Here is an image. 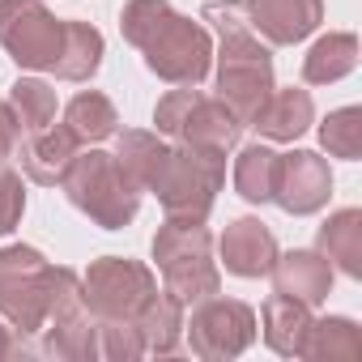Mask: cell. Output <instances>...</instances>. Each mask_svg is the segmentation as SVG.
Here are the masks:
<instances>
[{
  "mask_svg": "<svg viewBox=\"0 0 362 362\" xmlns=\"http://www.w3.org/2000/svg\"><path fill=\"white\" fill-rule=\"evenodd\" d=\"M124 39L145 56L149 73L170 86H201L214 64V39L201 22L175 13L166 0H128L119 13Z\"/></svg>",
  "mask_w": 362,
  "mask_h": 362,
  "instance_id": "1",
  "label": "cell"
},
{
  "mask_svg": "<svg viewBox=\"0 0 362 362\" xmlns=\"http://www.w3.org/2000/svg\"><path fill=\"white\" fill-rule=\"evenodd\" d=\"M60 188L103 230L128 226L136 218V205H141V188L128 179V170L115 162V153H103V149H86V153L77 149L69 170L60 175Z\"/></svg>",
  "mask_w": 362,
  "mask_h": 362,
  "instance_id": "2",
  "label": "cell"
},
{
  "mask_svg": "<svg viewBox=\"0 0 362 362\" xmlns=\"http://www.w3.org/2000/svg\"><path fill=\"white\" fill-rule=\"evenodd\" d=\"M153 260L162 269L166 290L179 303H201L222 290V273L214 264V239L205 222H170L153 235Z\"/></svg>",
  "mask_w": 362,
  "mask_h": 362,
  "instance_id": "3",
  "label": "cell"
},
{
  "mask_svg": "<svg viewBox=\"0 0 362 362\" xmlns=\"http://www.w3.org/2000/svg\"><path fill=\"white\" fill-rule=\"evenodd\" d=\"M222 179H226V153L179 145L166 153V166L149 192H158L170 222H205L218 201Z\"/></svg>",
  "mask_w": 362,
  "mask_h": 362,
  "instance_id": "4",
  "label": "cell"
},
{
  "mask_svg": "<svg viewBox=\"0 0 362 362\" xmlns=\"http://www.w3.org/2000/svg\"><path fill=\"white\" fill-rule=\"evenodd\" d=\"M153 124H158L162 136H175L179 145L218 149V153H230L239 145V132H243L239 115L222 98H205L197 86L170 90L166 98H158Z\"/></svg>",
  "mask_w": 362,
  "mask_h": 362,
  "instance_id": "5",
  "label": "cell"
},
{
  "mask_svg": "<svg viewBox=\"0 0 362 362\" xmlns=\"http://www.w3.org/2000/svg\"><path fill=\"white\" fill-rule=\"evenodd\" d=\"M273 94V56L256 39V30H230L222 35L218 52V98L239 115L243 128L260 115V107Z\"/></svg>",
  "mask_w": 362,
  "mask_h": 362,
  "instance_id": "6",
  "label": "cell"
},
{
  "mask_svg": "<svg viewBox=\"0 0 362 362\" xmlns=\"http://www.w3.org/2000/svg\"><path fill=\"white\" fill-rule=\"evenodd\" d=\"M56 269L26 243L0 247V315L13 324L18 337H30L47 324Z\"/></svg>",
  "mask_w": 362,
  "mask_h": 362,
  "instance_id": "7",
  "label": "cell"
},
{
  "mask_svg": "<svg viewBox=\"0 0 362 362\" xmlns=\"http://www.w3.org/2000/svg\"><path fill=\"white\" fill-rule=\"evenodd\" d=\"M158 290L153 273L128 256H103L81 277V298L98 320H136V311Z\"/></svg>",
  "mask_w": 362,
  "mask_h": 362,
  "instance_id": "8",
  "label": "cell"
},
{
  "mask_svg": "<svg viewBox=\"0 0 362 362\" xmlns=\"http://www.w3.org/2000/svg\"><path fill=\"white\" fill-rule=\"evenodd\" d=\"M64 22L43 0H0V47L22 69H52L60 56Z\"/></svg>",
  "mask_w": 362,
  "mask_h": 362,
  "instance_id": "9",
  "label": "cell"
},
{
  "mask_svg": "<svg viewBox=\"0 0 362 362\" xmlns=\"http://www.w3.org/2000/svg\"><path fill=\"white\" fill-rule=\"evenodd\" d=\"M188 328V341H192V354L205 358V362H222V358H239L252 341H256V311L239 298H201L197 311H192V324Z\"/></svg>",
  "mask_w": 362,
  "mask_h": 362,
  "instance_id": "10",
  "label": "cell"
},
{
  "mask_svg": "<svg viewBox=\"0 0 362 362\" xmlns=\"http://www.w3.org/2000/svg\"><path fill=\"white\" fill-rule=\"evenodd\" d=\"M332 197V175H328V162L311 149H294V153H281V166H277V188H273V201L303 218V214H315L324 209Z\"/></svg>",
  "mask_w": 362,
  "mask_h": 362,
  "instance_id": "11",
  "label": "cell"
},
{
  "mask_svg": "<svg viewBox=\"0 0 362 362\" xmlns=\"http://www.w3.org/2000/svg\"><path fill=\"white\" fill-rule=\"evenodd\" d=\"M47 341L43 349L52 358H69V362H90L98 358V315L86 307L81 294H73L69 303H60L52 315H47Z\"/></svg>",
  "mask_w": 362,
  "mask_h": 362,
  "instance_id": "12",
  "label": "cell"
},
{
  "mask_svg": "<svg viewBox=\"0 0 362 362\" xmlns=\"http://www.w3.org/2000/svg\"><path fill=\"white\" fill-rule=\"evenodd\" d=\"M247 18L256 35L286 47L307 39L324 22V0H247Z\"/></svg>",
  "mask_w": 362,
  "mask_h": 362,
  "instance_id": "13",
  "label": "cell"
},
{
  "mask_svg": "<svg viewBox=\"0 0 362 362\" xmlns=\"http://www.w3.org/2000/svg\"><path fill=\"white\" fill-rule=\"evenodd\" d=\"M77 136L60 124V128H39V132H22V141H18V149H13V158L22 162V170H26V179H35V184H60V175L69 170V162H73V153H77Z\"/></svg>",
  "mask_w": 362,
  "mask_h": 362,
  "instance_id": "14",
  "label": "cell"
},
{
  "mask_svg": "<svg viewBox=\"0 0 362 362\" xmlns=\"http://www.w3.org/2000/svg\"><path fill=\"white\" fill-rule=\"evenodd\" d=\"M277 260V239L260 218H239L222 235V264L235 277H264Z\"/></svg>",
  "mask_w": 362,
  "mask_h": 362,
  "instance_id": "15",
  "label": "cell"
},
{
  "mask_svg": "<svg viewBox=\"0 0 362 362\" xmlns=\"http://www.w3.org/2000/svg\"><path fill=\"white\" fill-rule=\"evenodd\" d=\"M273 294H286V298H298L307 307L324 303L328 290H332V264L320 256V252H277L273 260Z\"/></svg>",
  "mask_w": 362,
  "mask_h": 362,
  "instance_id": "16",
  "label": "cell"
},
{
  "mask_svg": "<svg viewBox=\"0 0 362 362\" xmlns=\"http://www.w3.org/2000/svg\"><path fill=\"white\" fill-rule=\"evenodd\" d=\"M311 119H315L311 94L290 86V90H273L269 94V103L260 107V115L252 119V128L260 136H269V141H294V136H303L311 128Z\"/></svg>",
  "mask_w": 362,
  "mask_h": 362,
  "instance_id": "17",
  "label": "cell"
},
{
  "mask_svg": "<svg viewBox=\"0 0 362 362\" xmlns=\"http://www.w3.org/2000/svg\"><path fill=\"white\" fill-rule=\"evenodd\" d=\"M136 332L145 341V354H170L184 341V303L170 290H153L149 303L136 311Z\"/></svg>",
  "mask_w": 362,
  "mask_h": 362,
  "instance_id": "18",
  "label": "cell"
},
{
  "mask_svg": "<svg viewBox=\"0 0 362 362\" xmlns=\"http://www.w3.org/2000/svg\"><path fill=\"white\" fill-rule=\"evenodd\" d=\"M298 358H311V362H358L362 358V328L354 320H345V315L311 320Z\"/></svg>",
  "mask_w": 362,
  "mask_h": 362,
  "instance_id": "19",
  "label": "cell"
},
{
  "mask_svg": "<svg viewBox=\"0 0 362 362\" xmlns=\"http://www.w3.org/2000/svg\"><path fill=\"white\" fill-rule=\"evenodd\" d=\"M320 256L345 277H362V209H341L320 226Z\"/></svg>",
  "mask_w": 362,
  "mask_h": 362,
  "instance_id": "20",
  "label": "cell"
},
{
  "mask_svg": "<svg viewBox=\"0 0 362 362\" xmlns=\"http://www.w3.org/2000/svg\"><path fill=\"white\" fill-rule=\"evenodd\" d=\"M103 64V35L90 22H64V39H60V56L52 64V73L60 81H90Z\"/></svg>",
  "mask_w": 362,
  "mask_h": 362,
  "instance_id": "21",
  "label": "cell"
},
{
  "mask_svg": "<svg viewBox=\"0 0 362 362\" xmlns=\"http://www.w3.org/2000/svg\"><path fill=\"white\" fill-rule=\"evenodd\" d=\"M166 153H170V145L162 136H153V132H119L115 136V162L128 170V179L141 192H149L158 184V175L166 166Z\"/></svg>",
  "mask_w": 362,
  "mask_h": 362,
  "instance_id": "22",
  "label": "cell"
},
{
  "mask_svg": "<svg viewBox=\"0 0 362 362\" xmlns=\"http://www.w3.org/2000/svg\"><path fill=\"white\" fill-rule=\"evenodd\" d=\"M307 328H311V307L298 303V298H286V294H273L264 303V341L286 354V358H298L303 341H307Z\"/></svg>",
  "mask_w": 362,
  "mask_h": 362,
  "instance_id": "23",
  "label": "cell"
},
{
  "mask_svg": "<svg viewBox=\"0 0 362 362\" xmlns=\"http://www.w3.org/2000/svg\"><path fill=\"white\" fill-rule=\"evenodd\" d=\"M354 69H358V35H349V30L324 35V39L303 56V81H311V86L341 81V77L354 73Z\"/></svg>",
  "mask_w": 362,
  "mask_h": 362,
  "instance_id": "24",
  "label": "cell"
},
{
  "mask_svg": "<svg viewBox=\"0 0 362 362\" xmlns=\"http://www.w3.org/2000/svg\"><path fill=\"white\" fill-rule=\"evenodd\" d=\"M64 128H69L81 145H90V141L115 136V132H119V115H115V107H111L107 94L86 90V94H77V98L64 107Z\"/></svg>",
  "mask_w": 362,
  "mask_h": 362,
  "instance_id": "25",
  "label": "cell"
},
{
  "mask_svg": "<svg viewBox=\"0 0 362 362\" xmlns=\"http://www.w3.org/2000/svg\"><path fill=\"white\" fill-rule=\"evenodd\" d=\"M277 166H281V153H273L269 145H247V149L235 158V188H239V197L252 201V205L273 201Z\"/></svg>",
  "mask_w": 362,
  "mask_h": 362,
  "instance_id": "26",
  "label": "cell"
},
{
  "mask_svg": "<svg viewBox=\"0 0 362 362\" xmlns=\"http://www.w3.org/2000/svg\"><path fill=\"white\" fill-rule=\"evenodd\" d=\"M9 107H13L22 132H39V128H47L56 119V90L47 81H39V77H22L9 90Z\"/></svg>",
  "mask_w": 362,
  "mask_h": 362,
  "instance_id": "27",
  "label": "cell"
},
{
  "mask_svg": "<svg viewBox=\"0 0 362 362\" xmlns=\"http://www.w3.org/2000/svg\"><path fill=\"white\" fill-rule=\"evenodd\" d=\"M320 145L332 158H358L362 153V111L358 107H341L320 124Z\"/></svg>",
  "mask_w": 362,
  "mask_h": 362,
  "instance_id": "28",
  "label": "cell"
},
{
  "mask_svg": "<svg viewBox=\"0 0 362 362\" xmlns=\"http://www.w3.org/2000/svg\"><path fill=\"white\" fill-rule=\"evenodd\" d=\"M145 354V341L132 320H98V358L111 362H132Z\"/></svg>",
  "mask_w": 362,
  "mask_h": 362,
  "instance_id": "29",
  "label": "cell"
},
{
  "mask_svg": "<svg viewBox=\"0 0 362 362\" xmlns=\"http://www.w3.org/2000/svg\"><path fill=\"white\" fill-rule=\"evenodd\" d=\"M22 209H26V184L22 175L0 166V235H9L18 222H22Z\"/></svg>",
  "mask_w": 362,
  "mask_h": 362,
  "instance_id": "30",
  "label": "cell"
},
{
  "mask_svg": "<svg viewBox=\"0 0 362 362\" xmlns=\"http://www.w3.org/2000/svg\"><path fill=\"white\" fill-rule=\"evenodd\" d=\"M205 22H214V26H218V35H230V30H252L247 0H214V5H205Z\"/></svg>",
  "mask_w": 362,
  "mask_h": 362,
  "instance_id": "31",
  "label": "cell"
},
{
  "mask_svg": "<svg viewBox=\"0 0 362 362\" xmlns=\"http://www.w3.org/2000/svg\"><path fill=\"white\" fill-rule=\"evenodd\" d=\"M18 141H22V124H18V115H13L9 103H0V166L13 158Z\"/></svg>",
  "mask_w": 362,
  "mask_h": 362,
  "instance_id": "32",
  "label": "cell"
},
{
  "mask_svg": "<svg viewBox=\"0 0 362 362\" xmlns=\"http://www.w3.org/2000/svg\"><path fill=\"white\" fill-rule=\"evenodd\" d=\"M13 354H26V345L13 337V324H9V328L0 324V358H13Z\"/></svg>",
  "mask_w": 362,
  "mask_h": 362,
  "instance_id": "33",
  "label": "cell"
}]
</instances>
